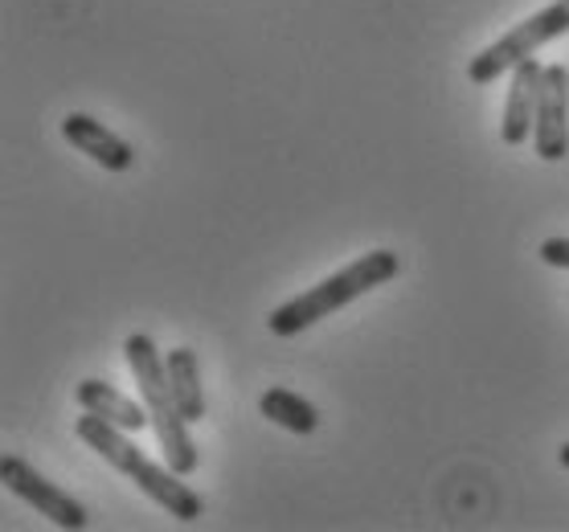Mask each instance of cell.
Listing matches in <instances>:
<instances>
[{
	"instance_id": "2",
	"label": "cell",
	"mask_w": 569,
	"mask_h": 532,
	"mask_svg": "<svg viewBox=\"0 0 569 532\" xmlns=\"http://www.w3.org/2000/svg\"><path fill=\"white\" fill-rule=\"evenodd\" d=\"M398 274H401V254H393V250H369L357 262L340 267L337 274H328L323 283L308 287L303 295L287 299L283 308H274L267 328H271L274 337L291 340L299 332H308L311 324L328 320L332 312H340V308H349L352 299L369 295L373 287L398 279Z\"/></svg>"
},
{
	"instance_id": "5",
	"label": "cell",
	"mask_w": 569,
	"mask_h": 532,
	"mask_svg": "<svg viewBox=\"0 0 569 532\" xmlns=\"http://www.w3.org/2000/svg\"><path fill=\"white\" fill-rule=\"evenodd\" d=\"M0 480H4V488L13 495H21L33 512H41V516L50 520V524H58V529H87V508L78 504L74 495L62 492L58 483H50L41 471H33L26 463V459H17V454H4L0 459Z\"/></svg>"
},
{
	"instance_id": "4",
	"label": "cell",
	"mask_w": 569,
	"mask_h": 532,
	"mask_svg": "<svg viewBox=\"0 0 569 532\" xmlns=\"http://www.w3.org/2000/svg\"><path fill=\"white\" fill-rule=\"evenodd\" d=\"M569 33V0H549L541 13L525 17L520 26H512L500 41H492L483 53L471 58L467 66V79L476 87H488V82L512 74V66H520L525 58H537L541 46L566 38Z\"/></svg>"
},
{
	"instance_id": "9",
	"label": "cell",
	"mask_w": 569,
	"mask_h": 532,
	"mask_svg": "<svg viewBox=\"0 0 569 532\" xmlns=\"http://www.w3.org/2000/svg\"><path fill=\"white\" fill-rule=\"evenodd\" d=\"M78 405H82L87 414H99V418H107V422H116V426L128 430V434H140L143 426H152L148 405L131 402L128 393H119L116 385H107L99 377L78 385Z\"/></svg>"
},
{
	"instance_id": "6",
	"label": "cell",
	"mask_w": 569,
	"mask_h": 532,
	"mask_svg": "<svg viewBox=\"0 0 569 532\" xmlns=\"http://www.w3.org/2000/svg\"><path fill=\"white\" fill-rule=\"evenodd\" d=\"M532 143H537V157L549 164L569 157V66L561 62L545 66Z\"/></svg>"
},
{
	"instance_id": "7",
	"label": "cell",
	"mask_w": 569,
	"mask_h": 532,
	"mask_svg": "<svg viewBox=\"0 0 569 532\" xmlns=\"http://www.w3.org/2000/svg\"><path fill=\"white\" fill-rule=\"evenodd\" d=\"M541 79H545V66L537 62V58H525V62L512 66V74H508L505 123H500V140H505L508 148H520V143L532 140L537 103H541Z\"/></svg>"
},
{
	"instance_id": "11",
	"label": "cell",
	"mask_w": 569,
	"mask_h": 532,
	"mask_svg": "<svg viewBox=\"0 0 569 532\" xmlns=\"http://www.w3.org/2000/svg\"><path fill=\"white\" fill-rule=\"evenodd\" d=\"M259 410L262 418H271L274 426L291 430V434H316V426H320V410L308 402V398H299L296 390H267L259 398Z\"/></svg>"
},
{
	"instance_id": "8",
	"label": "cell",
	"mask_w": 569,
	"mask_h": 532,
	"mask_svg": "<svg viewBox=\"0 0 569 532\" xmlns=\"http://www.w3.org/2000/svg\"><path fill=\"white\" fill-rule=\"evenodd\" d=\"M62 135L70 148H78L82 157H91L94 164L107 172H128L131 160H136L128 140H119L107 123H99L94 116H82V111H70V116L62 119Z\"/></svg>"
},
{
	"instance_id": "3",
	"label": "cell",
	"mask_w": 569,
	"mask_h": 532,
	"mask_svg": "<svg viewBox=\"0 0 569 532\" xmlns=\"http://www.w3.org/2000/svg\"><path fill=\"white\" fill-rule=\"evenodd\" d=\"M123 352H128L131 377H136V385H140L143 405H148V414H152V430H156L160 451H164V463H169L177 475H193L201 459H197V442H193V434H189V418L181 414V405L172 398L164 357L156 352L152 337H143V332L128 337Z\"/></svg>"
},
{
	"instance_id": "13",
	"label": "cell",
	"mask_w": 569,
	"mask_h": 532,
	"mask_svg": "<svg viewBox=\"0 0 569 532\" xmlns=\"http://www.w3.org/2000/svg\"><path fill=\"white\" fill-rule=\"evenodd\" d=\"M557 463L569 471V442H561V451H557Z\"/></svg>"
},
{
	"instance_id": "1",
	"label": "cell",
	"mask_w": 569,
	"mask_h": 532,
	"mask_svg": "<svg viewBox=\"0 0 569 532\" xmlns=\"http://www.w3.org/2000/svg\"><path fill=\"white\" fill-rule=\"evenodd\" d=\"M74 430H78V439L87 442L99 459H107L119 475H128V480L136 483L152 504L164 508L169 516L184 520V524H193V520L206 516V500H201L189 483H181L184 475H177L169 463H164V468L152 463V459L128 439V430H119L116 422H107V418H99V414H87V410H82V418L74 422Z\"/></svg>"
},
{
	"instance_id": "10",
	"label": "cell",
	"mask_w": 569,
	"mask_h": 532,
	"mask_svg": "<svg viewBox=\"0 0 569 532\" xmlns=\"http://www.w3.org/2000/svg\"><path fill=\"white\" fill-rule=\"evenodd\" d=\"M164 369H169V385L177 405H181V414L189 422H201L209 414V405H206V385H201V361H197V352L193 349L164 352Z\"/></svg>"
},
{
	"instance_id": "12",
	"label": "cell",
	"mask_w": 569,
	"mask_h": 532,
	"mask_svg": "<svg viewBox=\"0 0 569 532\" xmlns=\"http://www.w3.org/2000/svg\"><path fill=\"white\" fill-rule=\"evenodd\" d=\"M541 262L545 267H557V271H569V238H545L541 242Z\"/></svg>"
}]
</instances>
